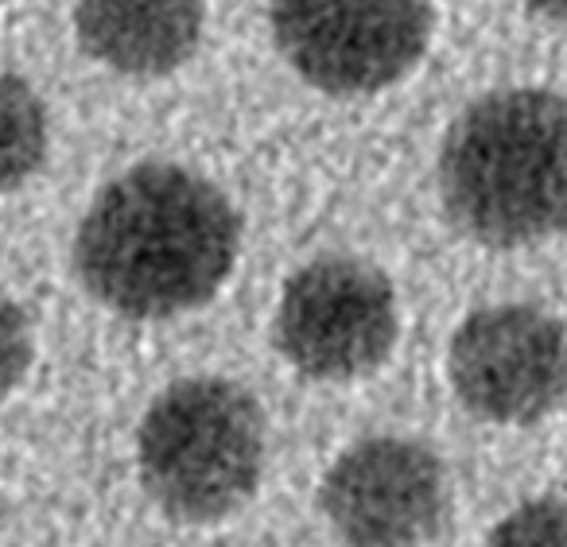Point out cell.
<instances>
[{"mask_svg": "<svg viewBox=\"0 0 567 547\" xmlns=\"http://www.w3.org/2000/svg\"><path fill=\"white\" fill-rule=\"evenodd\" d=\"M440 195L466 237L517 249L567 229V102L497 90L466 105L440 152Z\"/></svg>", "mask_w": 567, "mask_h": 547, "instance_id": "obj_2", "label": "cell"}, {"mask_svg": "<svg viewBox=\"0 0 567 547\" xmlns=\"http://www.w3.org/2000/svg\"><path fill=\"white\" fill-rule=\"evenodd\" d=\"M32 322L0 291V400L9 396L20 381H24L28 365H32Z\"/></svg>", "mask_w": 567, "mask_h": 547, "instance_id": "obj_11", "label": "cell"}, {"mask_svg": "<svg viewBox=\"0 0 567 547\" xmlns=\"http://www.w3.org/2000/svg\"><path fill=\"white\" fill-rule=\"evenodd\" d=\"M272 40L303 82L373 94L401 82L432 40V0H268Z\"/></svg>", "mask_w": 567, "mask_h": 547, "instance_id": "obj_4", "label": "cell"}, {"mask_svg": "<svg viewBox=\"0 0 567 547\" xmlns=\"http://www.w3.org/2000/svg\"><path fill=\"white\" fill-rule=\"evenodd\" d=\"M486 547H567V500L540 497L494 524Z\"/></svg>", "mask_w": 567, "mask_h": 547, "instance_id": "obj_10", "label": "cell"}, {"mask_svg": "<svg viewBox=\"0 0 567 547\" xmlns=\"http://www.w3.org/2000/svg\"><path fill=\"white\" fill-rule=\"evenodd\" d=\"M48 156V110L20 74L0 71V195L24 187Z\"/></svg>", "mask_w": 567, "mask_h": 547, "instance_id": "obj_9", "label": "cell"}, {"mask_svg": "<svg viewBox=\"0 0 567 547\" xmlns=\"http://www.w3.org/2000/svg\"><path fill=\"white\" fill-rule=\"evenodd\" d=\"M455 396L489 423H536L567 396V330L528 303L478 307L447 350Z\"/></svg>", "mask_w": 567, "mask_h": 547, "instance_id": "obj_6", "label": "cell"}, {"mask_svg": "<svg viewBox=\"0 0 567 547\" xmlns=\"http://www.w3.org/2000/svg\"><path fill=\"white\" fill-rule=\"evenodd\" d=\"M74 32L110 71L164 79L198 51L203 0H79Z\"/></svg>", "mask_w": 567, "mask_h": 547, "instance_id": "obj_8", "label": "cell"}, {"mask_svg": "<svg viewBox=\"0 0 567 547\" xmlns=\"http://www.w3.org/2000/svg\"><path fill=\"white\" fill-rule=\"evenodd\" d=\"M396 330V291L378 265L316 257L284 283L272 334L284 361L303 376L354 381L385 365Z\"/></svg>", "mask_w": 567, "mask_h": 547, "instance_id": "obj_5", "label": "cell"}, {"mask_svg": "<svg viewBox=\"0 0 567 547\" xmlns=\"http://www.w3.org/2000/svg\"><path fill=\"white\" fill-rule=\"evenodd\" d=\"M237 249L241 218L210 179L179 164H136L82 214L74 272L125 319H172L218 296Z\"/></svg>", "mask_w": 567, "mask_h": 547, "instance_id": "obj_1", "label": "cell"}, {"mask_svg": "<svg viewBox=\"0 0 567 547\" xmlns=\"http://www.w3.org/2000/svg\"><path fill=\"white\" fill-rule=\"evenodd\" d=\"M0 524H4V508H0Z\"/></svg>", "mask_w": 567, "mask_h": 547, "instance_id": "obj_13", "label": "cell"}, {"mask_svg": "<svg viewBox=\"0 0 567 547\" xmlns=\"http://www.w3.org/2000/svg\"><path fill=\"white\" fill-rule=\"evenodd\" d=\"M0 4H4V0H0Z\"/></svg>", "mask_w": 567, "mask_h": 547, "instance_id": "obj_14", "label": "cell"}, {"mask_svg": "<svg viewBox=\"0 0 567 547\" xmlns=\"http://www.w3.org/2000/svg\"><path fill=\"white\" fill-rule=\"evenodd\" d=\"M136 466L152 505L183 524L226 520L265 466V415L226 376H187L159 392L136 431Z\"/></svg>", "mask_w": 567, "mask_h": 547, "instance_id": "obj_3", "label": "cell"}, {"mask_svg": "<svg viewBox=\"0 0 567 547\" xmlns=\"http://www.w3.org/2000/svg\"><path fill=\"white\" fill-rule=\"evenodd\" d=\"M536 12H544L548 20H559V24H567V0H528Z\"/></svg>", "mask_w": 567, "mask_h": 547, "instance_id": "obj_12", "label": "cell"}, {"mask_svg": "<svg viewBox=\"0 0 567 547\" xmlns=\"http://www.w3.org/2000/svg\"><path fill=\"white\" fill-rule=\"evenodd\" d=\"M319 505L347 547H424L447 513V477L416 438L373 435L331 462Z\"/></svg>", "mask_w": 567, "mask_h": 547, "instance_id": "obj_7", "label": "cell"}]
</instances>
